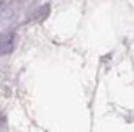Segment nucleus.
I'll return each mask as SVG.
<instances>
[{"instance_id": "2", "label": "nucleus", "mask_w": 134, "mask_h": 132, "mask_svg": "<svg viewBox=\"0 0 134 132\" xmlns=\"http://www.w3.org/2000/svg\"><path fill=\"white\" fill-rule=\"evenodd\" d=\"M5 124H7V119H5V116L0 113V130H2L3 127H5Z\"/></svg>"}, {"instance_id": "1", "label": "nucleus", "mask_w": 134, "mask_h": 132, "mask_svg": "<svg viewBox=\"0 0 134 132\" xmlns=\"http://www.w3.org/2000/svg\"><path fill=\"white\" fill-rule=\"evenodd\" d=\"M15 47V36L13 34H5L0 36V54H8Z\"/></svg>"}]
</instances>
